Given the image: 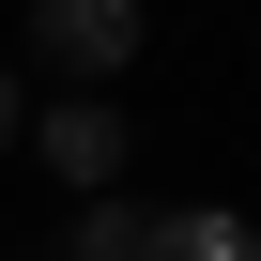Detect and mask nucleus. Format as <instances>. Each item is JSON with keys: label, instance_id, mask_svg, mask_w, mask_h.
Returning <instances> with one entry per match:
<instances>
[{"label": "nucleus", "instance_id": "nucleus-1", "mask_svg": "<svg viewBox=\"0 0 261 261\" xmlns=\"http://www.w3.org/2000/svg\"><path fill=\"white\" fill-rule=\"evenodd\" d=\"M139 31H154L139 0H31V46H46V62H62L77 92H92V77H123V62H139Z\"/></svg>", "mask_w": 261, "mask_h": 261}, {"label": "nucleus", "instance_id": "nucleus-2", "mask_svg": "<svg viewBox=\"0 0 261 261\" xmlns=\"http://www.w3.org/2000/svg\"><path fill=\"white\" fill-rule=\"evenodd\" d=\"M16 139H31V154H46V169H62L77 200H92V185H123V154H139V123H123L108 92H62L46 123H16Z\"/></svg>", "mask_w": 261, "mask_h": 261}, {"label": "nucleus", "instance_id": "nucleus-3", "mask_svg": "<svg viewBox=\"0 0 261 261\" xmlns=\"http://www.w3.org/2000/svg\"><path fill=\"white\" fill-rule=\"evenodd\" d=\"M123 261H261V230H246L230 200H185V215H139Z\"/></svg>", "mask_w": 261, "mask_h": 261}, {"label": "nucleus", "instance_id": "nucleus-4", "mask_svg": "<svg viewBox=\"0 0 261 261\" xmlns=\"http://www.w3.org/2000/svg\"><path fill=\"white\" fill-rule=\"evenodd\" d=\"M123 246H139V200H123V185H92V200H77V246H62V261H123Z\"/></svg>", "mask_w": 261, "mask_h": 261}, {"label": "nucleus", "instance_id": "nucleus-5", "mask_svg": "<svg viewBox=\"0 0 261 261\" xmlns=\"http://www.w3.org/2000/svg\"><path fill=\"white\" fill-rule=\"evenodd\" d=\"M16 123H31V108H16V77H0V139H16Z\"/></svg>", "mask_w": 261, "mask_h": 261}]
</instances>
